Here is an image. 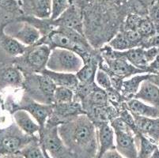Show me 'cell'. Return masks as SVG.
Segmentation results:
<instances>
[{
	"label": "cell",
	"mask_w": 159,
	"mask_h": 158,
	"mask_svg": "<svg viewBox=\"0 0 159 158\" xmlns=\"http://www.w3.org/2000/svg\"><path fill=\"white\" fill-rule=\"evenodd\" d=\"M58 132L74 158H96L98 153L96 126L85 113L60 124Z\"/></svg>",
	"instance_id": "obj_1"
},
{
	"label": "cell",
	"mask_w": 159,
	"mask_h": 158,
	"mask_svg": "<svg viewBox=\"0 0 159 158\" xmlns=\"http://www.w3.org/2000/svg\"><path fill=\"white\" fill-rule=\"evenodd\" d=\"M38 136L24 133L15 123L0 129V156L19 153L23 148Z\"/></svg>",
	"instance_id": "obj_2"
},
{
	"label": "cell",
	"mask_w": 159,
	"mask_h": 158,
	"mask_svg": "<svg viewBox=\"0 0 159 158\" xmlns=\"http://www.w3.org/2000/svg\"><path fill=\"white\" fill-rule=\"evenodd\" d=\"M84 65V61L75 52L63 48L52 49L46 69L56 72L76 74Z\"/></svg>",
	"instance_id": "obj_3"
},
{
	"label": "cell",
	"mask_w": 159,
	"mask_h": 158,
	"mask_svg": "<svg viewBox=\"0 0 159 158\" xmlns=\"http://www.w3.org/2000/svg\"><path fill=\"white\" fill-rule=\"evenodd\" d=\"M24 85L33 101L48 104H54L55 90L56 85L47 75L34 73L25 78Z\"/></svg>",
	"instance_id": "obj_4"
},
{
	"label": "cell",
	"mask_w": 159,
	"mask_h": 158,
	"mask_svg": "<svg viewBox=\"0 0 159 158\" xmlns=\"http://www.w3.org/2000/svg\"><path fill=\"white\" fill-rule=\"evenodd\" d=\"M105 54L107 69L103 70L108 72L110 77H115L124 81V79L129 78L134 75L147 73L144 70L133 66L126 58L121 56L119 52L112 50L110 47H108V50L105 52Z\"/></svg>",
	"instance_id": "obj_5"
},
{
	"label": "cell",
	"mask_w": 159,
	"mask_h": 158,
	"mask_svg": "<svg viewBox=\"0 0 159 158\" xmlns=\"http://www.w3.org/2000/svg\"><path fill=\"white\" fill-rule=\"evenodd\" d=\"M40 145L52 158H74L62 141L58 126H45L38 134Z\"/></svg>",
	"instance_id": "obj_6"
},
{
	"label": "cell",
	"mask_w": 159,
	"mask_h": 158,
	"mask_svg": "<svg viewBox=\"0 0 159 158\" xmlns=\"http://www.w3.org/2000/svg\"><path fill=\"white\" fill-rule=\"evenodd\" d=\"M52 49L46 44H35L28 47L23 56H20L24 64L33 73H40L47 66Z\"/></svg>",
	"instance_id": "obj_7"
},
{
	"label": "cell",
	"mask_w": 159,
	"mask_h": 158,
	"mask_svg": "<svg viewBox=\"0 0 159 158\" xmlns=\"http://www.w3.org/2000/svg\"><path fill=\"white\" fill-rule=\"evenodd\" d=\"M121 56L125 57L130 63L135 67L144 70L147 73L150 63H153L159 55V48L137 47L124 52H119Z\"/></svg>",
	"instance_id": "obj_8"
},
{
	"label": "cell",
	"mask_w": 159,
	"mask_h": 158,
	"mask_svg": "<svg viewBox=\"0 0 159 158\" xmlns=\"http://www.w3.org/2000/svg\"><path fill=\"white\" fill-rule=\"evenodd\" d=\"M116 150L125 158H138V149L135 134L131 129L114 130Z\"/></svg>",
	"instance_id": "obj_9"
},
{
	"label": "cell",
	"mask_w": 159,
	"mask_h": 158,
	"mask_svg": "<svg viewBox=\"0 0 159 158\" xmlns=\"http://www.w3.org/2000/svg\"><path fill=\"white\" fill-rule=\"evenodd\" d=\"M6 34L14 37L27 47L35 45L42 37V34L36 26L25 21H22L20 27L14 31L7 32Z\"/></svg>",
	"instance_id": "obj_10"
},
{
	"label": "cell",
	"mask_w": 159,
	"mask_h": 158,
	"mask_svg": "<svg viewBox=\"0 0 159 158\" xmlns=\"http://www.w3.org/2000/svg\"><path fill=\"white\" fill-rule=\"evenodd\" d=\"M51 24L56 26H63L77 31L84 35L83 17L79 9L75 6H70L67 10L58 19L51 21Z\"/></svg>",
	"instance_id": "obj_11"
},
{
	"label": "cell",
	"mask_w": 159,
	"mask_h": 158,
	"mask_svg": "<svg viewBox=\"0 0 159 158\" xmlns=\"http://www.w3.org/2000/svg\"><path fill=\"white\" fill-rule=\"evenodd\" d=\"M98 142V153L96 158H102L105 153L116 149L115 133L110 124L101 122L95 124Z\"/></svg>",
	"instance_id": "obj_12"
},
{
	"label": "cell",
	"mask_w": 159,
	"mask_h": 158,
	"mask_svg": "<svg viewBox=\"0 0 159 158\" xmlns=\"http://www.w3.org/2000/svg\"><path fill=\"white\" fill-rule=\"evenodd\" d=\"M22 71L14 65L0 66V90L6 88H18L24 85Z\"/></svg>",
	"instance_id": "obj_13"
},
{
	"label": "cell",
	"mask_w": 159,
	"mask_h": 158,
	"mask_svg": "<svg viewBox=\"0 0 159 158\" xmlns=\"http://www.w3.org/2000/svg\"><path fill=\"white\" fill-rule=\"evenodd\" d=\"M18 109H24L28 111L33 118L40 125V130L44 128L48 119L50 118L53 111V104L39 103L35 101H27L25 105Z\"/></svg>",
	"instance_id": "obj_14"
},
{
	"label": "cell",
	"mask_w": 159,
	"mask_h": 158,
	"mask_svg": "<svg viewBox=\"0 0 159 158\" xmlns=\"http://www.w3.org/2000/svg\"><path fill=\"white\" fill-rule=\"evenodd\" d=\"M132 115L138 133L147 136L157 145L159 142V118Z\"/></svg>",
	"instance_id": "obj_15"
},
{
	"label": "cell",
	"mask_w": 159,
	"mask_h": 158,
	"mask_svg": "<svg viewBox=\"0 0 159 158\" xmlns=\"http://www.w3.org/2000/svg\"><path fill=\"white\" fill-rule=\"evenodd\" d=\"M14 123L23 132L30 136H36L40 132V127L28 111L24 109H18L13 113Z\"/></svg>",
	"instance_id": "obj_16"
},
{
	"label": "cell",
	"mask_w": 159,
	"mask_h": 158,
	"mask_svg": "<svg viewBox=\"0 0 159 158\" xmlns=\"http://www.w3.org/2000/svg\"><path fill=\"white\" fill-rule=\"evenodd\" d=\"M134 97L159 109V87L150 81L147 80L142 82Z\"/></svg>",
	"instance_id": "obj_17"
},
{
	"label": "cell",
	"mask_w": 159,
	"mask_h": 158,
	"mask_svg": "<svg viewBox=\"0 0 159 158\" xmlns=\"http://www.w3.org/2000/svg\"><path fill=\"white\" fill-rule=\"evenodd\" d=\"M127 108L132 115L149 118H159L158 108L135 97L128 100L127 102Z\"/></svg>",
	"instance_id": "obj_18"
},
{
	"label": "cell",
	"mask_w": 159,
	"mask_h": 158,
	"mask_svg": "<svg viewBox=\"0 0 159 158\" xmlns=\"http://www.w3.org/2000/svg\"><path fill=\"white\" fill-rule=\"evenodd\" d=\"M40 73L47 75L48 77L51 78L52 81L56 84V86L67 87V88H70L74 90V89H77L79 85V82L75 74L52 71L46 68L43 70Z\"/></svg>",
	"instance_id": "obj_19"
},
{
	"label": "cell",
	"mask_w": 159,
	"mask_h": 158,
	"mask_svg": "<svg viewBox=\"0 0 159 158\" xmlns=\"http://www.w3.org/2000/svg\"><path fill=\"white\" fill-rule=\"evenodd\" d=\"M83 108L82 104L76 101H72L66 104H53V111L52 114H54L55 118L69 119L70 117L77 116V115L84 114L82 111Z\"/></svg>",
	"instance_id": "obj_20"
},
{
	"label": "cell",
	"mask_w": 159,
	"mask_h": 158,
	"mask_svg": "<svg viewBox=\"0 0 159 158\" xmlns=\"http://www.w3.org/2000/svg\"><path fill=\"white\" fill-rule=\"evenodd\" d=\"M0 46L8 56L16 58L23 56L28 48L27 46L6 33L0 36Z\"/></svg>",
	"instance_id": "obj_21"
},
{
	"label": "cell",
	"mask_w": 159,
	"mask_h": 158,
	"mask_svg": "<svg viewBox=\"0 0 159 158\" xmlns=\"http://www.w3.org/2000/svg\"><path fill=\"white\" fill-rule=\"evenodd\" d=\"M151 74H140L134 75L129 78H127L126 80L123 81L122 87H121V92L123 95L127 97L133 98L135 94L138 92L142 82L144 81L149 80Z\"/></svg>",
	"instance_id": "obj_22"
},
{
	"label": "cell",
	"mask_w": 159,
	"mask_h": 158,
	"mask_svg": "<svg viewBox=\"0 0 159 158\" xmlns=\"http://www.w3.org/2000/svg\"><path fill=\"white\" fill-rule=\"evenodd\" d=\"M98 61L90 59L85 62L84 65L75 74L78 78L79 84H92L95 82V76L98 71Z\"/></svg>",
	"instance_id": "obj_23"
},
{
	"label": "cell",
	"mask_w": 159,
	"mask_h": 158,
	"mask_svg": "<svg viewBox=\"0 0 159 158\" xmlns=\"http://www.w3.org/2000/svg\"><path fill=\"white\" fill-rule=\"evenodd\" d=\"M135 138L138 149V158H150L157 148V145L141 133L135 134Z\"/></svg>",
	"instance_id": "obj_24"
},
{
	"label": "cell",
	"mask_w": 159,
	"mask_h": 158,
	"mask_svg": "<svg viewBox=\"0 0 159 158\" xmlns=\"http://www.w3.org/2000/svg\"><path fill=\"white\" fill-rule=\"evenodd\" d=\"M95 83L102 89L106 91L108 95V98L111 96V98H116L118 96V91L115 89L112 85L110 75L108 74L105 70L98 67V71L95 76Z\"/></svg>",
	"instance_id": "obj_25"
},
{
	"label": "cell",
	"mask_w": 159,
	"mask_h": 158,
	"mask_svg": "<svg viewBox=\"0 0 159 158\" xmlns=\"http://www.w3.org/2000/svg\"><path fill=\"white\" fill-rule=\"evenodd\" d=\"M30 4L34 17L40 19L50 18L52 0H30Z\"/></svg>",
	"instance_id": "obj_26"
},
{
	"label": "cell",
	"mask_w": 159,
	"mask_h": 158,
	"mask_svg": "<svg viewBox=\"0 0 159 158\" xmlns=\"http://www.w3.org/2000/svg\"><path fill=\"white\" fill-rule=\"evenodd\" d=\"M19 153L25 158H45L44 152L40 145L39 137L30 142Z\"/></svg>",
	"instance_id": "obj_27"
},
{
	"label": "cell",
	"mask_w": 159,
	"mask_h": 158,
	"mask_svg": "<svg viewBox=\"0 0 159 158\" xmlns=\"http://www.w3.org/2000/svg\"><path fill=\"white\" fill-rule=\"evenodd\" d=\"M86 97H89V102L97 107H103L108 104V93L106 91L100 88L97 84L93 85L92 90Z\"/></svg>",
	"instance_id": "obj_28"
},
{
	"label": "cell",
	"mask_w": 159,
	"mask_h": 158,
	"mask_svg": "<svg viewBox=\"0 0 159 158\" xmlns=\"http://www.w3.org/2000/svg\"><path fill=\"white\" fill-rule=\"evenodd\" d=\"M108 47H110L112 50L116 52H124L134 48L127 38L126 35L124 34V31L117 33L115 37L108 42Z\"/></svg>",
	"instance_id": "obj_29"
},
{
	"label": "cell",
	"mask_w": 159,
	"mask_h": 158,
	"mask_svg": "<svg viewBox=\"0 0 159 158\" xmlns=\"http://www.w3.org/2000/svg\"><path fill=\"white\" fill-rule=\"evenodd\" d=\"M73 89L63 86H56L55 90L53 99L54 104H66V103L72 102L74 101Z\"/></svg>",
	"instance_id": "obj_30"
},
{
	"label": "cell",
	"mask_w": 159,
	"mask_h": 158,
	"mask_svg": "<svg viewBox=\"0 0 159 158\" xmlns=\"http://www.w3.org/2000/svg\"><path fill=\"white\" fill-rule=\"evenodd\" d=\"M69 0H52L51 17L49 20L55 21L58 19L70 7Z\"/></svg>",
	"instance_id": "obj_31"
},
{
	"label": "cell",
	"mask_w": 159,
	"mask_h": 158,
	"mask_svg": "<svg viewBox=\"0 0 159 158\" xmlns=\"http://www.w3.org/2000/svg\"><path fill=\"white\" fill-rule=\"evenodd\" d=\"M137 31L141 34L143 37H152L155 33L153 23L147 18H143V17L140 20Z\"/></svg>",
	"instance_id": "obj_32"
},
{
	"label": "cell",
	"mask_w": 159,
	"mask_h": 158,
	"mask_svg": "<svg viewBox=\"0 0 159 158\" xmlns=\"http://www.w3.org/2000/svg\"><path fill=\"white\" fill-rule=\"evenodd\" d=\"M142 17L137 14H129L127 17L124 25V30H136Z\"/></svg>",
	"instance_id": "obj_33"
},
{
	"label": "cell",
	"mask_w": 159,
	"mask_h": 158,
	"mask_svg": "<svg viewBox=\"0 0 159 158\" xmlns=\"http://www.w3.org/2000/svg\"><path fill=\"white\" fill-rule=\"evenodd\" d=\"M0 7L6 10H14L18 7L15 0H0Z\"/></svg>",
	"instance_id": "obj_34"
},
{
	"label": "cell",
	"mask_w": 159,
	"mask_h": 158,
	"mask_svg": "<svg viewBox=\"0 0 159 158\" xmlns=\"http://www.w3.org/2000/svg\"><path fill=\"white\" fill-rule=\"evenodd\" d=\"M102 158H125L124 156H123L120 153H119L117 152V150L116 149L113 150H111L109 151H108L107 153H105L103 155Z\"/></svg>",
	"instance_id": "obj_35"
},
{
	"label": "cell",
	"mask_w": 159,
	"mask_h": 158,
	"mask_svg": "<svg viewBox=\"0 0 159 158\" xmlns=\"http://www.w3.org/2000/svg\"><path fill=\"white\" fill-rule=\"evenodd\" d=\"M0 158H25L20 153H13V154H7L0 156Z\"/></svg>",
	"instance_id": "obj_36"
},
{
	"label": "cell",
	"mask_w": 159,
	"mask_h": 158,
	"mask_svg": "<svg viewBox=\"0 0 159 158\" xmlns=\"http://www.w3.org/2000/svg\"><path fill=\"white\" fill-rule=\"evenodd\" d=\"M150 158H159V149L157 148Z\"/></svg>",
	"instance_id": "obj_37"
},
{
	"label": "cell",
	"mask_w": 159,
	"mask_h": 158,
	"mask_svg": "<svg viewBox=\"0 0 159 158\" xmlns=\"http://www.w3.org/2000/svg\"><path fill=\"white\" fill-rule=\"evenodd\" d=\"M157 148H158V149H159V142L157 143Z\"/></svg>",
	"instance_id": "obj_38"
}]
</instances>
